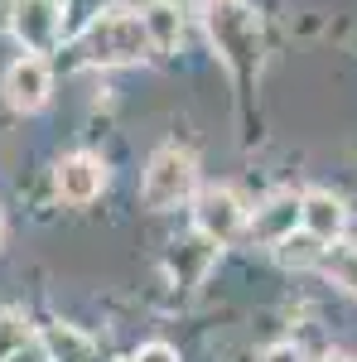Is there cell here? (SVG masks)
Masks as SVG:
<instances>
[{
  "mask_svg": "<svg viewBox=\"0 0 357 362\" xmlns=\"http://www.w3.org/2000/svg\"><path fill=\"white\" fill-rule=\"evenodd\" d=\"M145 54H150V34H145V20L131 15V10H107L83 34V58L87 63H102V68L140 63Z\"/></svg>",
  "mask_w": 357,
  "mask_h": 362,
  "instance_id": "1",
  "label": "cell"
},
{
  "mask_svg": "<svg viewBox=\"0 0 357 362\" xmlns=\"http://www.w3.org/2000/svg\"><path fill=\"white\" fill-rule=\"evenodd\" d=\"M208 29H213V44L227 58V68L237 78H247L256 68V58H261V25H256V15L247 5H237V0H222V5H208Z\"/></svg>",
  "mask_w": 357,
  "mask_h": 362,
  "instance_id": "2",
  "label": "cell"
},
{
  "mask_svg": "<svg viewBox=\"0 0 357 362\" xmlns=\"http://www.w3.org/2000/svg\"><path fill=\"white\" fill-rule=\"evenodd\" d=\"M193 184H198V165H193L189 150H179V145H165L150 169H145V208H179L184 198L193 194Z\"/></svg>",
  "mask_w": 357,
  "mask_h": 362,
  "instance_id": "3",
  "label": "cell"
},
{
  "mask_svg": "<svg viewBox=\"0 0 357 362\" xmlns=\"http://www.w3.org/2000/svg\"><path fill=\"white\" fill-rule=\"evenodd\" d=\"M193 227H198V237L222 247L247 227V203L237 198V189H203L198 208H193Z\"/></svg>",
  "mask_w": 357,
  "mask_h": 362,
  "instance_id": "4",
  "label": "cell"
},
{
  "mask_svg": "<svg viewBox=\"0 0 357 362\" xmlns=\"http://www.w3.org/2000/svg\"><path fill=\"white\" fill-rule=\"evenodd\" d=\"M58 10H63L58 0H15L10 25H15V39L25 44L29 54H49L58 44V29H63Z\"/></svg>",
  "mask_w": 357,
  "mask_h": 362,
  "instance_id": "5",
  "label": "cell"
},
{
  "mask_svg": "<svg viewBox=\"0 0 357 362\" xmlns=\"http://www.w3.org/2000/svg\"><path fill=\"white\" fill-rule=\"evenodd\" d=\"M49 87H54L49 63H44L39 54H25V58H15V63L5 68L0 92H5V102H10L15 112H39V107L49 102Z\"/></svg>",
  "mask_w": 357,
  "mask_h": 362,
  "instance_id": "6",
  "label": "cell"
},
{
  "mask_svg": "<svg viewBox=\"0 0 357 362\" xmlns=\"http://www.w3.org/2000/svg\"><path fill=\"white\" fill-rule=\"evenodd\" d=\"M54 184H58V198L63 203H92V198L107 189V165L102 160H92V155H68L63 165H58L54 174Z\"/></svg>",
  "mask_w": 357,
  "mask_h": 362,
  "instance_id": "7",
  "label": "cell"
},
{
  "mask_svg": "<svg viewBox=\"0 0 357 362\" xmlns=\"http://www.w3.org/2000/svg\"><path fill=\"white\" fill-rule=\"evenodd\" d=\"M300 227L309 237H319V242H338V237L348 232V208H343V198L324 194V189L304 194L300 198Z\"/></svg>",
  "mask_w": 357,
  "mask_h": 362,
  "instance_id": "8",
  "label": "cell"
},
{
  "mask_svg": "<svg viewBox=\"0 0 357 362\" xmlns=\"http://www.w3.org/2000/svg\"><path fill=\"white\" fill-rule=\"evenodd\" d=\"M247 227H251L256 242L280 247V242L295 237V227H300V198H295V194H275L271 203L256 208V218H247Z\"/></svg>",
  "mask_w": 357,
  "mask_h": 362,
  "instance_id": "9",
  "label": "cell"
},
{
  "mask_svg": "<svg viewBox=\"0 0 357 362\" xmlns=\"http://www.w3.org/2000/svg\"><path fill=\"white\" fill-rule=\"evenodd\" d=\"M145 34H150V49H179V39H184V15H179V5H169V0H155L145 15Z\"/></svg>",
  "mask_w": 357,
  "mask_h": 362,
  "instance_id": "10",
  "label": "cell"
},
{
  "mask_svg": "<svg viewBox=\"0 0 357 362\" xmlns=\"http://www.w3.org/2000/svg\"><path fill=\"white\" fill-rule=\"evenodd\" d=\"M44 348H49V358L54 362H92V343H87L73 324H58V329H49V334L39 338Z\"/></svg>",
  "mask_w": 357,
  "mask_h": 362,
  "instance_id": "11",
  "label": "cell"
},
{
  "mask_svg": "<svg viewBox=\"0 0 357 362\" xmlns=\"http://www.w3.org/2000/svg\"><path fill=\"white\" fill-rule=\"evenodd\" d=\"M280 261H285V266H309V261H324V242H319V237H309V232H295V237H285V242H280Z\"/></svg>",
  "mask_w": 357,
  "mask_h": 362,
  "instance_id": "12",
  "label": "cell"
},
{
  "mask_svg": "<svg viewBox=\"0 0 357 362\" xmlns=\"http://www.w3.org/2000/svg\"><path fill=\"white\" fill-rule=\"evenodd\" d=\"M324 271H329L348 295H357V247H333L324 251Z\"/></svg>",
  "mask_w": 357,
  "mask_h": 362,
  "instance_id": "13",
  "label": "cell"
},
{
  "mask_svg": "<svg viewBox=\"0 0 357 362\" xmlns=\"http://www.w3.org/2000/svg\"><path fill=\"white\" fill-rule=\"evenodd\" d=\"M29 338H34V329H29L20 314H0V362L10 358L15 348H25Z\"/></svg>",
  "mask_w": 357,
  "mask_h": 362,
  "instance_id": "14",
  "label": "cell"
},
{
  "mask_svg": "<svg viewBox=\"0 0 357 362\" xmlns=\"http://www.w3.org/2000/svg\"><path fill=\"white\" fill-rule=\"evenodd\" d=\"M5 362H54V358H49V348H44L39 338H29L25 348H15V353H10Z\"/></svg>",
  "mask_w": 357,
  "mask_h": 362,
  "instance_id": "15",
  "label": "cell"
},
{
  "mask_svg": "<svg viewBox=\"0 0 357 362\" xmlns=\"http://www.w3.org/2000/svg\"><path fill=\"white\" fill-rule=\"evenodd\" d=\"M131 362H179V353H174L169 343H145V348H140Z\"/></svg>",
  "mask_w": 357,
  "mask_h": 362,
  "instance_id": "16",
  "label": "cell"
},
{
  "mask_svg": "<svg viewBox=\"0 0 357 362\" xmlns=\"http://www.w3.org/2000/svg\"><path fill=\"white\" fill-rule=\"evenodd\" d=\"M261 362H300V348H295V343H275V348H266Z\"/></svg>",
  "mask_w": 357,
  "mask_h": 362,
  "instance_id": "17",
  "label": "cell"
},
{
  "mask_svg": "<svg viewBox=\"0 0 357 362\" xmlns=\"http://www.w3.org/2000/svg\"><path fill=\"white\" fill-rule=\"evenodd\" d=\"M329 362H353V358H329Z\"/></svg>",
  "mask_w": 357,
  "mask_h": 362,
  "instance_id": "18",
  "label": "cell"
},
{
  "mask_svg": "<svg viewBox=\"0 0 357 362\" xmlns=\"http://www.w3.org/2000/svg\"><path fill=\"white\" fill-rule=\"evenodd\" d=\"M208 5H222V0H208Z\"/></svg>",
  "mask_w": 357,
  "mask_h": 362,
  "instance_id": "19",
  "label": "cell"
},
{
  "mask_svg": "<svg viewBox=\"0 0 357 362\" xmlns=\"http://www.w3.org/2000/svg\"><path fill=\"white\" fill-rule=\"evenodd\" d=\"M0 232H5V223H0Z\"/></svg>",
  "mask_w": 357,
  "mask_h": 362,
  "instance_id": "20",
  "label": "cell"
}]
</instances>
